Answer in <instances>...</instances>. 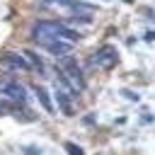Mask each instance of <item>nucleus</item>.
Wrapping results in <instances>:
<instances>
[{"mask_svg": "<svg viewBox=\"0 0 155 155\" xmlns=\"http://www.w3.org/2000/svg\"><path fill=\"white\" fill-rule=\"evenodd\" d=\"M56 70L61 73V80L65 85H70L75 92H82L85 90V78H82V70L78 65V61L73 56H65V58H58L56 63Z\"/></svg>", "mask_w": 155, "mask_h": 155, "instance_id": "2", "label": "nucleus"}, {"mask_svg": "<svg viewBox=\"0 0 155 155\" xmlns=\"http://www.w3.org/2000/svg\"><path fill=\"white\" fill-rule=\"evenodd\" d=\"M65 150H68V155H82V148L75 143H65Z\"/></svg>", "mask_w": 155, "mask_h": 155, "instance_id": "12", "label": "nucleus"}, {"mask_svg": "<svg viewBox=\"0 0 155 155\" xmlns=\"http://www.w3.org/2000/svg\"><path fill=\"white\" fill-rule=\"evenodd\" d=\"M75 0H39L41 7H70Z\"/></svg>", "mask_w": 155, "mask_h": 155, "instance_id": "10", "label": "nucleus"}, {"mask_svg": "<svg viewBox=\"0 0 155 155\" xmlns=\"http://www.w3.org/2000/svg\"><path fill=\"white\" fill-rule=\"evenodd\" d=\"M34 94H36V99L41 102V107H44L46 111H53V104H51V99H48V92H46L44 87H39V85H34Z\"/></svg>", "mask_w": 155, "mask_h": 155, "instance_id": "9", "label": "nucleus"}, {"mask_svg": "<svg viewBox=\"0 0 155 155\" xmlns=\"http://www.w3.org/2000/svg\"><path fill=\"white\" fill-rule=\"evenodd\" d=\"M68 10L75 15L73 19H78V22H85V24L92 22V15H94V7H92V5H85V2H78V0H75Z\"/></svg>", "mask_w": 155, "mask_h": 155, "instance_id": "7", "label": "nucleus"}, {"mask_svg": "<svg viewBox=\"0 0 155 155\" xmlns=\"http://www.w3.org/2000/svg\"><path fill=\"white\" fill-rule=\"evenodd\" d=\"M24 155H41V153H39V150H36V148H29V150H27V153H24Z\"/></svg>", "mask_w": 155, "mask_h": 155, "instance_id": "13", "label": "nucleus"}, {"mask_svg": "<svg viewBox=\"0 0 155 155\" xmlns=\"http://www.w3.org/2000/svg\"><path fill=\"white\" fill-rule=\"evenodd\" d=\"M145 39H148V41H155V31H148V34H145Z\"/></svg>", "mask_w": 155, "mask_h": 155, "instance_id": "14", "label": "nucleus"}, {"mask_svg": "<svg viewBox=\"0 0 155 155\" xmlns=\"http://www.w3.org/2000/svg\"><path fill=\"white\" fill-rule=\"evenodd\" d=\"M0 94L7 97V99H15L19 104L27 102V94H24V87L19 85V80L10 78V75H0Z\"/></svg>", "mask_w": 155, "mask_h": 155, "instance_id": "5", "label": "nucleus"}, {"mask_svg": "<svg viewBox=\"0 0 155 155\" xmlns=\"http://www.w3.org/2000/svg\"><path fill=\"white\" fill-rule=\"evenodd\" d=\"M56 99H58V107H61V111L65 114V116H73V102L78 99V92L70 87V85H65L61 78L56 80Z\"/></svg>", "mask_w": 155, "mask_h": 155, "instance_id": "3", "label": "nucleus"}, {"mask_svg": "<svg viewBox=\"0 0 155 155\" xmlns=\"http://www.w3.org/2000/svg\"><path fill=\"white\" fill-rule=\"evenodd\" d=\"M31 39H34L39 46H44V44H48V41H70V44H75V41L80 39V34H78L75 29H70L68 24H63V22L41 19V22H36V24L31 27Z\"/></svg>", "mask_w": 155, "mask_h": 155, "instance_id": "1", "label": "nucleus"}, {"mask_svg": "<svg viewBox=\"0 0 155 155\" xmlns=\"http://www.w3.org/2000/svg\"><path fill=\"white\" fill-rule=\"evenodd\" d=\"M24 56H27V61L31 63V68H39V70H44V63H41V58L36 56V53H31V51H22Z\"/></svg>", "mask_w": 155, "mask_h": 155, "instance_id": "11", "label": "nucleus"}, {"mask_svg": "<svg viewBox=\"0 0 155 155\" xmlns=\"http://www.w3.org/2000/svg\"><path fill=\"white\" fill-rule=\"evenodd\" d=\"M116 61H119V53H116V48L114 46H102V48H97L92 56H90V63L94 65V68H99V70H111L114 65H116Z\"/></svg>", "mask_w": 155, "mask_h": 155, "instance_id": "4", "label": "nucleus"}, {"mask_svg": "<svg viewBox=\"0 0 155 155\" xmlns=\"http://www.w3.org/2000/svg\"><path fill=\"white\" fill-rule=\"evenodd\" d=\"M0 65L7 68V70H31V63L27 61L24 53H17V51H7L0 56Z\"/></svg>", "mask_w": 155, "mask_h": 155, "instance_id": "6", "label": "nucleus"}, {"mask_svg": "<svg viewBox=\"0 0 155 155\" xmlns=\"http://www.w3.org/2000/svg\"><path fill=\"white\" fill-rule=\"evenodd\" d=\"M41 48H46L51 56H56V58H65V56H70V51H73V44L70 41H48V44H44Z\"/></svg>", "mask_w": 155, "mask_h": 155, "instance_id": "8", "label": "nucleus"}]
</instances>
